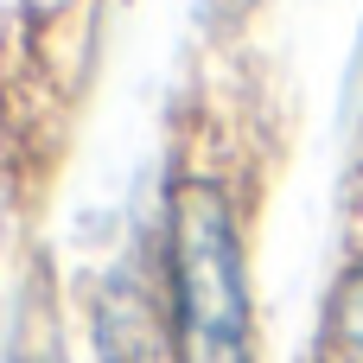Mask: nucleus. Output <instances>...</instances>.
Returning a JSON list of instances; mask_svg holds the SVG:
<instances>
[{
    "label": "nucleus",
    "instance_id": "obj_1",
    "mask_svg": "<svg viewBox=\"0 0 363 363\" xmlns=\"http://www.w3.org/2000/svg\"><path fill=\"white\" fill-rule=\"evenodd\" d=\"M172 306L179 363H249L242 242L217 185H185L172 198Z\"/></svg>",
    "mask_w": 363,
    "mask_h": 363
},
{
    "label": "nucleus",
    "instance_id": "obj_2",
    "mask_svg": "<svg viewBox=\"0 0 363 363\" xmlns=\"http://www.w3.org/2000/svg\"><path fill=\"white\" fill-rule=\"evenodd\" d=\"M319 363H363V262L338 281L319 332Z\"/></svg>",
    "mask_w": 363,
    "mask_h": 363
}]
</instances>
